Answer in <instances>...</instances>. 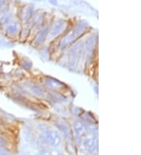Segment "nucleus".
<instances>
[{
    "label": "nucleus",
    "mask_w": 141,
    "mask_h": 155,
    "mask_svg": "<svg viewBox=\"0 0 141 155\" xmlns=\"http://www.w3.org/2000/svg\"><path fill=\"white\" fill-rule=\"evenodd\" d=\"M57 127L59 128V129L64 133V135H65L66 136H68L69 135V129L67 127L66 125L64 124H57Z\"/></svg>",
    "instance_id": "nucleus-11"
},
{
    "label": "nucleus",
    "mask_w": 141,
    "mask_h": 155,
    "mask_svg": "<svg viewBox=\"0 0 141 155\" xmlns=\"http://www.w3.org/2000/svg\"><path fill=\"white\" fill-rule=\"evenodd\" d=\"M73 128L75 131V136L82 137L86 134V128L82 122L81 121H75L73 123Z\"/></svg>",
    "instance_id": "nucleus-3"
},
{
    "label": "nucleus",
    "mask_w": 141,
    "mask_h": 155,
    "mask_svg": "<svg viewBox=\"0 0 141 155\" xmlns=\"http://www.w3.org/2000/svg\"><path fill=\"white\" fill-rule=\"evenodd\" d=\"M55 155H62V154H61V153H57V154H56Z\"/></svg>",
    "instance_id": "nucleus-15"
},
{
    "label": "nucleus",
    "mask_w": 141,
    "mask_h": 155,
    "mask_svg": "<svg viewBox=\"0 0 141 155\" xmlns=\"http://www.w3.org/2000/svg\"><path fill=\"white\" fill-rule=\"evenodd\" d=\"M48 30L49 28H46V29H44L43 31H42L38 35L37 38L35 39V42L37 44H42L45 42L46 40V38L47 34H48Z\"/></svg>",
    "instance_id": "nucleus-7"
},
{
    "label": "nucleus",
    "mask_w": 141,
    "mask_h": 155,
    "mask_svg": "<svg viewBox=\"0 0 141 155\" xmlns=\"http://www.w3.org/2000/svg\"><path fill=\"white\" fill-rule=\"evenodd\" d=\"M31 89L32 92H34L35 94L37 95V96H39V97H43L45 96V92H43V90H42V89H40L39 86H31Z\"/></svg>",
    "instance_id": "nucleus-8"
},
{
    "label": "nucleus",
    "mask_w": 141,
    "mask_h": 155,
    "mask_svg": "<svg viewBox=\"0 0 141 155\" xmlns=\"http://www.w3.org/2000/svg\"><path fill=\"white\" fill-rule=\"evenodd\" d=\"M89 151L92 154H98V142H97V140L94 143L93 145L90 148H89Z\"/></svg>",
    "instance_id": "nucleus-10"
},
{
    "label": "nucleus",
    "mask_w": 141,
    "mask_h": 155,
    "mask_svg": "<svg viewBox=\"0 0 141 155\" xmlns=\"http://www.w3.org/2000/svg\"><path fill=\"white\" fill-rule=\"evenodd\" d=\"M31 15H32V10H31V9L28 8L26 10L25 14H24V20H25V21L28 20L31 17Z\"/></svg>",
    "instance_id": "nucleus-13"
},
{
    "label": "nucleus",
    "mask_w": 141,
    "mask_h": 155,
    "mask_svg": "<svg viewBox=\"0 0 141 155\" xmlns=\"http://www.w3.org/2000/svg\"><path fill=\"white\" fill-rule=\"evenodd\" d=\"M64 28H65V23L63 21H59L52 28V30L50 31V36L53 38V37L58 35L64 31Z\"/></svg>",
    "instance_id": "nucleus-4"
},
{
    "label": "nucleus",
    "mask_w": 141,
    "mask_h": 155,
    "mask_svg": "<svg viewBox=\"0 0 141 155\" xmlns=\"http://www.w3.org/2000/svg\"><path fill=\"white\" fill-rule=\"evenodd\" d=\"M46 85L50 89H61V87H63L62 83L53 78H48L46 80Z\"/></svg>",
    "instance_id": "nucleus-5"
},
{
    "label": "nucleus",
    "mask_w": 141,
    "mask_h": 155,
    "mask_svg": "<svg viewBox=\"0 0 141 155\" xmlns=\"http://www.w3.org/2000/svg\"><path fill=\"white\" fill-rule=\"evenodd\" d=\"M83 28H84L83 26H79V27L75 28V29L72 31V32H70L67 35L65 36V38H64L63 40L61 41V46H62V47H65L67 45H69L70 43L74 42L78 36L81 35V33H82V31Z\"/></svg>",
    "instance_id": "nucleus-2"
},
{
    "label": "nucleus",
    "mask_w": 141,
    "mask_h": 155,
    "mask_svg": "<svg viewBox=\"0 0 141 155\" xmlns=\"http://www.w3.org/2000/svg\"><path fill=\"white\" fill-rule=\"evenodd\" d=\"M67 151L69 152L70 154L72 155L76 154V149H75V147H74L71 143H67Z\"/></svg>",
    "instance_id": "nucleus-12"
},
{
    "label": "nucleus",
    "mask_w": 141,
    "mask_h": 155,
    "mask_svg": "<svg viewBox=\"0 0 141 155\" xmlns=\"http://www.w3.org/2000/svg\"><path fill=\"white\" fill-rule=\"evenodd\" d=\"M18 31V25L14 23V24H11L7 26V31L9 33L11 34V35H14V34H16Z\"/></svg>",
    "instance_id": "nucleus-9"
},
{
    "label": "nucleus",
    "mask_w": 141,
    "mask_h": 155,
    "mask_svg": "<svg viewBox=\"0 0 141 155\" xmlns=\"http://www.w3.org/2000/svg\"><path fill=\"white\" fill-rule=\"evenodd\" d=\"M36 1H42V0H36Z\"/></svg>",
    "instance_id": "nucleus-16"
},
{
    "label": "nucleus",
    "mask_w": 141,
    "mask_h": 155,
    "mask_svg": "<svg viewBox=\"0 0 141 155\" xmlns=\"http://www.w3.org/2000/svg\"><path fill=\"white\" fill-rule=\"evenodd\" d=\"M43 137L46 141L50 144L51 147H57L61 143V136L57 132L54 130H46L43 133Z\"/></svg>",
    "instance_id": "nucleus-1"
},
{
    "label": "nucleus",
    "mask_w": 141,
    "mask_h": 155,
    "mask_svg": "<svg viewBox=\"0 0 141 155\" xmlns=\"http://www.w3.org/2000/svg\"><path fill=\"white\" fill-rule=\"evenodd\" d=\"M97 141L96 138L94 137L93 135H89V136H87L86 138L84 139L83 140V144L84 146L86 147V148H90V147L93 146L94 144V143Z\"/></svg>",
    "instance_id": "nucleus-6"
},
{
    "label": "nucleus",
    "mask_w": 141,
    "mask_h": 155,
    "mask_svg": "<svg viewBox=\"0 0 141 155\" xmlns=\"http://www.w3.org/2000/svg\"><path fill=\"white\" fill-rule=\"evenodd\" d=\"M38 155H51L50 151L48 150H40L38 154Z\"/></svg>",
    "instance_id": "nucleus-14"
}]
</instances>
